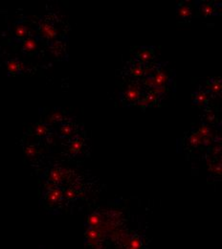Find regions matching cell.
Instances as JSON below:
<instances>
[{"label":"cell","instance_id":"1","mask_svg":"<svg viewBox=\"0 0 222 249\" xmlns=\"http://www.w3.org/2000/svg\"><path fill=\"white\" fill-rule=\"evenodd\" d=\"M141 98V88L138 84H130L124 93V101L134 103Z\"/></svg>","mask_w":222,"mask_h":249},{"label":"cell","instance_id":"2","mask_svg":"<svg viewBox=\"0 0 222 249\" xmlns=\"http://www.w3.org/2000/svg\"><path fill=\"white\" fill-rule=\"evenodd\" d=\"M154 59V48L153 47H142L136 53V61L141 64L147 65Z\"/></svg>","mask_w":222,"mask_h":249},{"label":"cell","instance_id":"3","mask_svg":"<svg viewBox=\"0 0 222 249\" xmlns=\"http://www.w3.org/2000/svg\"><path fill=\"white\" fill-rule=\"evenodd\" d=\"M155 82V87H161V86H166L171 80V77L169 75V72L162 68V66H159L157 71L154 73L152 76Z\"/></svg>","mask_w":222,"mask_h":249},{"label":"cell","instance_id":"4","mask_svg":"<svg viewBox=\"0 0 222 249\" xmlns=\"http://www.w3.org/2000/svg\"><path fill=\"white\" fill-rule=\"evenodd\" d=\"M177 16L179 18L182 19H188L190 18L193 16V11L191 8L190 4H187V2L185 3H180L177 6Z\"/></svg>","mask_w":222,"mask_h":249},{"label":"cell","instance_id":"5","mask_svg":"<svg viewBox=\"0 0 222 249\" xmlns=\"http://www.w3.org/2000/svg\"><path fill=\"white\" fill-rule=\"evenodd\" d=\"M208 101V94L204 90H198L193 94V103L197 106H204Z\"/></svg>","mask_w":222,"mask_h":249},{"label":"cell","instance_id":"6","mask_svg":"<svg viewBox=\"0 0 222 249\" xmlns=\"http://www.w3.org/2000/svg\"><path fill=\"white\" fill-rule=\"evenodd\" d=\"M209 90L215 94L222 91V79H212L209 82Z\"/></svg>","mask_w":222,"mask_h":249},{"label":"cell","instance_id":"7","mask_svg":"<svg viewBox=\"0 0 222 249\" xmlns=\"http://www.w3.org/2000/svg\"><path fill=\"white\" fill-rule=\"evenodd\" d=\"M41 33L44 37L49 39H53L55 37V30L54 29V27H52L48 23H45V22H43L41 24Z\"/></svg>","mask_w":222,"mask_h":249},{"label":"cell","instance_id":"8","mask_svg":"<svg viewBox=\"0 0 222 249\" xmlns=\"http://www.w3.org/2000/svg\"><path fill=\"white\" fill-rule=\"evenodd\" d=\"M129 74L132 75V76H134V77H142V76H144V66H143V64H141L138 61H136L135 63L130 67Z\"/></svg>","mask_w":222,"mask_h":249},{"label":"cell","instance_id":"9","mask_svg":"<svg viewBox=\"0 0 222 249\" xmlns=\"http://www.w3.org/2000/svg\"><path fill=\"white\" fill-rule=\"evenodd\" d=\"M199 10H200V13L204 16H209L211 15H214L215 12V6L210 3H205V4H202L201 6H199Z\"/></svg>","mask_w":222,"mask_h":249},{"label":"cell","instance_id":"10","mask_svg":"<svg viewBox=\"0 0 222 249\" xmlns=\"http://www.w3.org/2000/svg\"><path fill=\"white\" fill-rule=\"evenodd\" d=\"M62 194H61V191L58 190V189H53L50 193L48 194L47 196V200L50 202V203H54V202H57L59 199H60Z\"/></svg>","mask_w":222,"mask_h":249},{"label":"cell","instance_id":"11","mask_svg":"<svg viewBox=\"0 0 222 249\" xmlns=\"http://www.w3.org/2000/svg\"><path fill=\"white\" fill-rule=\"evenodd\" d=\"M145 98L147 99L148 101V103H149V106L150 105H154V104H156L157 103V101L159 100L160 96L156 93V92H154L152 89H149L148 93L146 94Z\"/></svg>","mask_w":222,"mask_h":249},{"label":"cell","instance_id":"12","mask_svg":"<svg viewBox=\"0 0 222 249\" xmlns=\"http://www.w3.org/2000/svg\"><path fill=\"white\" fill-rule=\"evenodd\" d=\"M37 48V43L36 40L32 38H27L24 43H23V49L27 52H33L35 49Z\"/></svg>","mask_w":222,"mask_h":249},{"label":"cell","instance_id":"13","mask_svg":"<svg viewBox=\"0 0 222 249\" xmlns=\"http://www.w3.org/2000/svg\"><path fill=\"white\" fill-rule=\"evenodd\" d=\"M189 142H190V145L192 147H194V148H196L198 145L202 144V137L197 133V131L196 132H193L191 135L190 139H189Z\"/></svg>","mask_w":222,"mask_h":249},{"label":"cell","instance_id":"14","mask_svg":"<svg viewBox=\"0 0 222 249\" xmlns=\"http://www.w3.org/2000/svg\"><path fill=\"white\" fill-rule=\"evenodd\" d=\"M197 133L200 135L202 138L212 136V130H211V129L207 126V124H202L201 128L198 129Z\"/></svg>","mask_w":222,"mask_h":249},{"label":"cell","instance_id":"15","mask_svg":"<svg viewBox=\"0 0 222 249\" xmlns=\"http://www.w3.org/2000/svg\"><path fill=\"white\" fill-rule=\"evenodd\" d=\"M82 145V139L75 140V141L72 143L71 147H70L69 152H70V153H73V154L76 153V152H79V151L81 150Z\"/></svg>","mask_w":222,"mask_h":249},{"label":"cell","instance_id":"16","mask_svg":"<svg viewBox=\"0 0 222 249\" xmlns=\"http://www.w3.org/2000/svg\"><path fill=\"white\" fill-rule=\"evenodd\" d=\"M7 68H8V71L9 72L15 74L19 69V63L16 61H11L7 64Z\"/></svg>","mask_w":222,"mask_h":249},{"label":"cell","instance_id":"17","mask_svg":"<svg viewBox=\"0 0 222 249\" xmlns=\"http://www.w3.org/2000/svg\"><path fill=\"white\" fill-rule=\"evenodd\" d=\"M27 28L26 26H24L23 24H18L16 29V35L18 37V38H23L26 36L27 34Z\"/></svg>","mask_w":222,"mask_h":249},{"label":"cell","instance_id":"18","mask_svg":"<svg viewBox=\"0 0 222 249\" xmlns=\"http://www.w3.org/2000/svg\"><path fill=\"white\" fill-rule=\"evenodd\" d=\"M35 132L38 136H44V135L47 133V128L44 126V124H38L35 128Z\"/></svg>","mask_w":222,"mask_h":249},{"label":"cell","instance_id":"19","mask_svg":"<svg viewBox=\"0 0 222 249\" xmlns=\"http://www.w3.org/2000/svg\"><path fill=\"white\" fill-rule=\"evenodd\" d=\"M143 84H145V86H147V87L149 88V89L155 88V82H154V79H153L152 76L146 77V78L143 80Z\"/></svg>","mask_w":222,"mask_h":249},{"label":"cell","instance_id":"20","mask_svg":"<svg viewBox=\"0 0 222 249\" xmlns=\"http://www.w3.org/2000/svg\"><path fill=\"white\" fill-rule=\"evenodd\" d=\"M61 175L62 174L60 173V171H58V170H54V171L51 173L50 178L53 182H59V181L61 180Z\"/></svg>","mask_w":222,"mask_h":249},{"label":"cell","instance_id":"21","mask_svg":"<svg viewBox=\"0 0 222 249\" xmlns=\"http://www.w3.org/2000/svg\"><path fill=\"white\" fill-rule=\"evenodd\" d=\"M137 106L144 110V109H146L149 106V103H148V101H147V99L145 97H141L137 101Z\"/></svg>","mask_w":222,"mask_h":249},{"label":"cell","instance_id":"22","mask_svg":"<svg viewBox=\"0 0 222 249\" xmlns=\"http://www.w3.org/2000/svg\"><path fill=\"white\" fill-rule=\"evenodd\" d=\"M60 132L63 135H70L73 132V128L71 124H64L60 129Z\"/></svg>","mask_w":222,"mask_h":249},{"label":"cell","instance_id":"23","mask_svg":"<svg viewBox=\"0 0 222 249\" xmlns=\"http://www.w3.org/2000/svg\"><path fill=\"white\" fill-rule=\"evenodd\" d=\"M62 120V114L60 112H55L51 115L49 122H60Z\"/></svg>","mask_w":222,"mask_h":249},{"label":"cell","instance_id":"24","mask_svg":"<svg viewBox=\"0 0 222 249\" xmlns=\"http://www.w3.org/2000/svg\"><path fill=\"white\" fill-rule=\"evenodd\" d=\"M205 119L208 123H214L215 121V113L212 111V110H209L207 113H206V115H205Z\"/></svg>","mask_w":222,"mask_h":249},{"label":"cell","instance_id":"25","mask_svg":"<svg viewBox=\"0 0 222 249\" xmlns=\"http://www.w3.org/2000/svg\"><path fill=\"white\" fill-rule=\"evenodd\" d=\"M152 90L154 92H156L159 96H162V95H165L166 92V86H161V87H155V88H152Z\"/></svg>","mask_w":222,"mask_h":249},{"label":"cell","instance_id":"26","mask_svg":"<svg viewBox=\"0 0 222 249\" xmlns=\"http://www.w3.org/2000/svg\"><path fill=\"white\" fill-rule=\"evenodd\" d=\"M37 152V150L35 147H27L25 149V154L27 156H34Z\"/></svg>","mask_w":222,"mask_h":249},{"label":"cell","instance_id":"27","mask_svg":"<svg viewBox=\"0 0 222 249\" xmlns=\"http://www.w3.org/2000/svg\"><path fill=\"white\" fill-rule=\"evenodd\" d=\"M99 221H100V218H99L98 215L94 214V215H92V216H90V218H89V223H90L92 226L97 225V224L99 223Z\"/></svg>","mask_w":222,"mask_h":249},{"label":"cell","instance_id":"28","mask_svg":"<svg viewBox=\"0 0 222 249\" xmlns=\"http://www.w3.org/2000/svg\"><path fill=\"white\" fill-rule=\"evenodd\" d=\"M75 197H76V193L73 190H67L65 192V197L66 198L71 199V198H74Z\"/></svg>","mask_w":222,"mask_h":249},{"label":"cell","instance_id":"29","mask_svg":"<svg viewBox=\"0 0 222 249\" xmlns=\"http://www.w3.org/2000/svg\"><path fill=\"white\" fill-rule=\"evenodd\" d=\"M211 143H212V139H211V137H204V138H202V144L203 145L210 146Z\"/></svg>","mask_w":222,"mask_h":249},{"label":"cell","instance_id":"30","mask_svg":"<svg viewBox=\"0 0 222 249\" xmlns=\"http://www.w3.org/2000/svg\"><path fill=\"white\" fill-rule=\"evenodd\" d=\"M220 149H221V147H216V148H215V149H214V153H215V154H216L217 152H221V150H220Z\"/></svg>","mask_w":222,"mask_h":249}]
</instances>
